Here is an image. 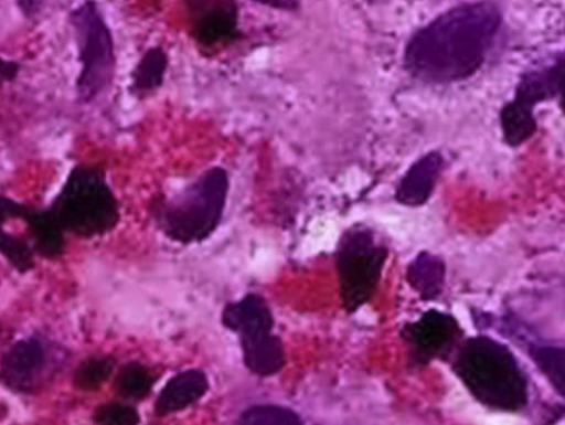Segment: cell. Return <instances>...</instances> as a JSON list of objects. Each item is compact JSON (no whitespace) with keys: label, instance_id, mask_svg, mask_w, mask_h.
I'll return each mask as SVG.
<instances>
[{"label":"cell","instance_id":"obj_17","mask_svg":"<svg viewBox=\"0 0 565 425\" xmlns=\"http://www.w3.org/2000/svg\"><path fill=\"white\" fill-rule=\"evenodd\" d=\"M501 120L505 141L511 146L523 145L531 136L535 135L536 120L533 116V108L526 107L516 98L511 104L505 105Z\"/></svg>","mask_w":565,"mask_h":425},{"label":"cell","instance_id":"obj_19","mask_svg":"<svg viewBox=\"0 0 565 425\" xmlns=\"http://www.w3.org/2000/svg\"><path fill=\"white\" fill-rule=\"evenodd\" d=\"M531 355L546 380L551 381L554 390L565 399V349L562 347H536Z\"/></svg>","mask_w":565,"mask_h":425},{"label":"cell","instance_id":"obj_18","mask_svg":"<svg viewBox=\"0 0 565 425\" xmlns=\"http://www.w3.org/2000/svg\"><path fill=\"white\" fill-rule=\"evenodd\" d=\"M153 384L154 378L149 369L132 362V364L120 369L117 381H115V390L119 391L122 399L141 400L149 395Z\"/></svg>","mask_w":565,"mask_h":425},{"label":"cell","instance_id":"obj_26","mask_svg":"<svg viewBox=\"0 0 565 425\" xmlns=\"http://www.w3.org/2000/svg\"><path fill=\"white\" fill-rule=\"evenodd\" d=\"M257 4L268 6V8L279 9V11H297L298 0H254Z\"/></svg>","mask_w":565,"mask_h":425},{"label":"cell","instance_id":"obj_10","mask_svg":"<svg viewBox=\"0 0 565 425\" xmlns=\"http://www.w3.org/2000/svg\"><path fill=\"white\" fill-rule=\"evenodd\" d=\"M49 365V349L40 338L18 341L0 359V381L14 393H28Z\"/></svg>","mask_w":565,"mask_h":425},{"label":"cell","instance_id":"obj_23","mask_svg":"<svg viewBox=\"0 0 565 425\" xmlns=\"http://www.w3.org/2000/svg\"><path fill=\"white\" fill-rule=\"evenodd\" d=\"M20 62L8 61V59L0 57V86L6 83H11L20 74Z\"/></svg>","mask_w":565,"mask_h":425},{"label":"cell","instance_id":"obj_15","mask_svg":"<svg viewBox=\"0 0 565 425\" xmlns=\"http://www.w3.org/2000/svg\"><path fill=\"white\" fill-rule=\"evenodd\" d=\"M406 278L422 299H437L443 291L446 266L440 257L430 253H422L409 265Z\"/></svg>","mask_w":565,"mask_h":425},{"label":"cell","instance_id":"obj_6","mask_svg":"<svg viewBox=\"0 0 565 425\" xmlns=\"http://www.w3.org/2000/svg\"><path fill=\"white\" fill-rule=\"evenodd\" d=\"M226 328L241 334L244 361L254 374L273 375L285 365L281 340L271 333L273 315L266 300L247 296L223 312Z\"/></svg>","mask_w":565,"mask_h":425},{"label":"cell","instance_id":"obj_24","mask_svg":"<svg viewBox=\"0 0 565 425\" xmlns=\"http://www.w3.org/2000/svg\"><path fill=\"white\" fill-rule=\"evenodd\" d=\"M15 4H18L24 18L33 20V18H36V15H40V12L43 11L45 0H15Z\"/></svg>","mask_w":565,"mask_h":425},{"label":"cell","instance_id":"obj_7","mask_svg":"<svg viewBox=\"0 0 565 425\" xmlns=\"http://www.w3.org/2000/svg\"><path fill=\"white\" fill-rule=\"evenodd\" d=\"M387 249L367 229L347 232L338 245L341 299L350 312L367 304L377 290Z\"/></svg>","mask_w":565,"mask_h":425},{"label":"cell","instance_id":"obj_9","mask_svg":"<svg viewBox=\"0 0 565 425\" xmlns=\"http://www.w3.org/2000/svg\"><path fill=\"white\" fill-rule=\"evenodd\" d=\"M459 334L458 321L439 310H428L417 322L405 328L409 355L418 364H427L431 359L444 355L458 341Z\"/></svg>","mask_w":565,"mask_h":425},{"label":"cell","instance_id":"obj_4","mask_svg":"<svg viewBox=\"0 0 565 425\" xmlns=\"http://www.w3.org/2000/svg\"><path fill=\"white\" fill-rule=\"evenodd\" d=\"M228 194V176L220 167L207 170L194 184L154 208L161 231L182 244L204 241L222 222Z\"/></svg>","mask_w":565,"mask_h":425},{"label":"cell","instance_id":"obj_13","mask_svg":"<svg viewBox=\"0 0 565 425\" xmlns=\"http://www.w3.org/2000/svg\"><path fill=\"white\" fill-rule=\"evenodd\" d=\"M23 222L30 231L31 245L35 254L46 259H57L64 254L65 232L49 208L30 206Z\"/></svg>","mask_w":565,"mask_h":425},{"label":"cell","instance_id":"obj_16","mask_svg":"<svg viewBox=\"0 0 565 425\" xmlns=\"http://www.w3.org/2000/svg\"><path fill=\"white\" fill-rule=\"evenodd\" d=\"M169 70V57L161 46L149 49L141 61L136 65L132 73V93L135 95H148V93L157 92L163 85L164 74Z\"/></svg>","mask_w":565,"mask_h":425},{"label":"cell","instance_id":"obj_5","mask_svg":"<svg viewBox=\"0 0 565 425\" xmlns=\"http://www.w3.org/2000/svg\"><path fill=\"white\" fill-rule=\"evenodd\" d=\"M79 59V76L76 81L79 104H93L104 95L115 77L114 35L105 21L104 12L95 0H86L70 14Z\"/></svg>","mask_w":565,"mask_h":425},{"label":"cell","instance_id":"obj_11","mask_svg":"<svg viewBox=\"0 0 565 425\" xmlns=\"http://www.w3.org/2000/svg\"><path fill=\"white\" fill-rule=\"evenodd\" d=\"M30 210V204L0 195V254L9 261L15 272L28 273L35 268V251L26 238L18 237L6 231L11 220H23Z\"/></svg>","mask_w":565,"mask_h":425},{"label":"cell","instance_id":"obj_20","mask_svg":"<svg viewBox=\"0 0 565 425\" xmlns=\"http://www.w3.org/2000/svg\"><path fill=\"white\" fill-rule=\"evenodd\" d=\"M114 368L111 357H92L74 372V386L81 391L98 390L110 378Z\"/></svg>","mask_w":565,"mask_h":425},{"label":"cell","instance_id":"obj_12","mask_svg":"<svg viewBox=\"0 0 565 425\" xmlns=\"http://www.w3.org/2000/svg\"><path fill=\"white\" fill-rule=\"evenodd\" d=\"M444 158L437 151L425 155L415 166L406 172L402 182L397 185V203L405 206H422L430 200L431 192L436 189L443 172Z\"/></svg>","mask_w":565,"mask_h":425},{"label":"cell","instance_id":"obj_2","mask_svg":"<svg viewBox=\"0 0 565 425\" xmlns=\"http://www.w3.org/2000/svg\"><path fill=\"white\" fill-rule=\"evenodd\" d=\"M455 371L471 395L493 411L518 412L527 403L523 369L511 350L492 338L468 340L456 357Z\"/></svg>","mask_w":565,"mask_h":425},{"label":"cell","instance_id":"obj_1","mask_svg":"<svg viewBox=\"0 0 565 425\" xmlns=\"http://www.w3.org/2000/svg\"><path fill=\"white\" fill-rule=\"evenodd\" d=\"M501 14L490 2L462 4L418 30L405 49V67L427 83H455L473 76L486 61Z\"/></svg>","mask_w":565,"mask_h":425},{"label":"cell","instance_id":"obj_22","mask_svg":"<svg viewBox=\"0 0 565 425\" xmlns=\"http://www.w3.org/2000/svg\"><path fill=\"white\" fill-rule=\"evenodd\" d=\"M96 425H138L139 414L135 406L126 405V403H107L96 408Z\"/></svg>","mask_w":565,"mask_h":425},{"label":"cell","instance_id":"obj_25","mask_svg":"<svg viewBox=\"0 0 565 425\" xmlns=\"http://www.w3.org/2000/svg\"><path fill=\"white\" fill-rule=\"evenodd\" d=\"M552 71H554L555 83H557V95L562 96V108L565 110V59L558 61Z\"/></svg>","mask_w":565,"mask_h":425},{"label":"cell","instance_id":"obj_3","mask_svg":"<svg viewBox=\"0 0 565 425\" xmlns=\"http://www.w3.org/2000/svg\"><path fill=\"white\" fill-rule=\"evenodd\" d=\"M65 234L99 237L114 231L120 220L119 201L98 166H76L49 206Z\"/></svg>","mask_w":565,"mask_h":425},{"label":"cell","instance_id":"obj_8","mask_svg":"<svg viewBox=\"0 0 565 425\" xmlns=\"http://www.w3.org/2000/svg\"><path fill=\"white\" fill-rule=\"evenodd\" d=\"M185 8L192 35L201 45L216 46L241 39L237 0H185Z\"/></svg>","mask_w":565,"mask_h":425},{"label":"cell","instance_id":"obj_21","mask_svg":"<svg viewBox=\"0 0 565 425\" xmlns=\"http://www.w3.org/2000/svg\"><path fill=\"white\" fill-rule=\"evenodd\" d=\"M235 425H302V421L282 406L259 405L244 412Z\"/></svg>","mask_w":565,"mask_h":425},{"label":"cell","instance_id":"obj_14","mask_svg":"<svg viewBox=\"0 0 565 425\" xmlns=\"http://www.w3.org/2000/svg\"><path fill=\"white\" fill-rule=\"evenodd\" d=\"M207 386L210 384L203 371H188L175 375L158 396L157 414L169 415L184 411L206 395Z\"/></svg>","mask_w":565,"mask_h":425}]
</instances>
